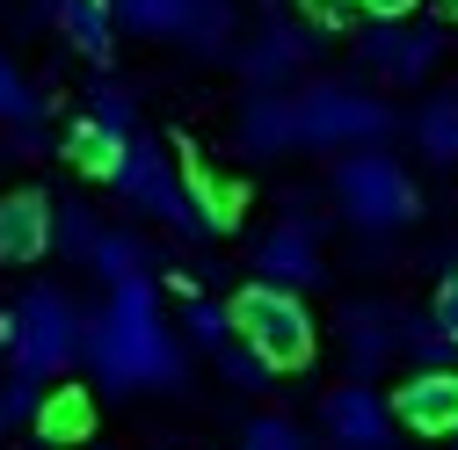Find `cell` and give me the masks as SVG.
<instances>
[{"mask_svg":"<svg viewBox=\"0 0 458 450\" xmlns=\"http://www.w3.org/2000/svg\"><path fill=\"white\" fill-rule=\"evenodd\" d=\"M81 356L109 400H124V392H182V378H190L182 342L160 320L153 276H124V284H109V298L95 312H81Z\"/></svg>","mask_w":458,"mask_h":450,"instance_id":"6da1fadb","label":"cell"},{"mask_svg":"<svg viewBox=\"0 0 458 450\" xmlns=\"http://www.w3.org/2000/svg\"><path fill=\"white\" fill-rule=\"evenodd\" d=\"M0 349L15 356L22 378H59L81 356V305L59 284H30L8 312H0Z\"/></svg>","mask_w":458,"mask_h":450,"instance_id":"7a4b0ae2","label":"cell"},{"mask_svg":"<svg viewBox=\"0 0 458 450\" xmlns=\"http://www.w3.org/2000/svg\"><path fill=\"white\" fill-rule=\"evenodd\" d=\"M335 211L350 218V225H364V233H400L415 211H422V196H415V175L400 167L386 146H350L335 160Z\"/></svg>","mask_w":458,"mask_h":450,"instance_id":"3957f363","label":"cell"},{"mask_svg":"<svg viewBox=\"0 0 458 450\" xmlns=\"http://www.w3.org/2000/svg\"><path fill=\"white\" fill-rule=\"evenodd\" d=\"M109 182H117V196H124L131 211H146V218H160V225H175V233H211L204 211H197V196H190L182 160L167 153L160 138L131 131L124 153H117V167H109Z\"/></svg>","mask_w":458,"mask_h":450,"instance_id":"277c9868","label":"cell"},{"mask_svg":"<svg viewBox=\"0 0 458 450\" xmlns=\"http://www.w3.org/2000/svg\"><path fill=\"white\" fill-rule=\"evenodd\" d=\"M292 109H299V146H378V138H393V102L386 95H371V88H357V80H313L306 95H292Z\"/></svg>","mask_w":458,"mask_h":450,"instance_id":"5b68a950","label":"cell"},{"mask_svg":"<svg viewBox=\"0 0 458 450\" xmlns=\"http://www.w3.org/2000/svg\"><path fill=\"white\" fill-rule=\"evenodd\" d=\"M225 312H233V334H241V342L269 356V371H299V363L313 356V312L299 305V291L255 284V291H241Z\"/></svg>","mask_w":458,"mask_h":450,"instance_id":"8992f818","label":"cell"},{"mask_svg":"<svg viewBox=\"0 0 458 450\" xmlns=\"http://www.w3.org/2000/svg\"><path fill=\"white\" fill-rule=\"evenodd\" d=\"M357 59H364L386 88H415V80H429V66L444 59V29H437V22H408V15H378V22L357 37Z\"/></svg>","mask_w":458,"mask_h":450,"instance_id":"52a82bcc","label":"cell"},{"mask_svg":"<svg viewBox=\"0 0 458 450\" xmlns=\"http://www.w3.org/2000/svg\"><path fill=\"white\" fill-rule=\"evenodd\" d=\"M320 429H327V450H393V407L364 378L335 385L320 400Z\"/></svg>","mask_w":458,"mask_h":450,"instance_id":"ba28073f","label":"cell"},{"mask_svg":"<svg viewBox=\"0 0 458 450\" xmlns=\"http://www.w3.org/2000/svg\"><path fill=\"white\" fill-rule=\"evenodd\" d=\"M393 421L415 429V436H458V371L451 363H422L393 392Z\"/></svg>","mask_w":458,"mask_h":450,"instance_id":"9c48e42d","label":"cell"},{"mask_svg":"<svg viewBox=\"0 0 458 450\" xmlns=\"http://www.w3.org/2000/svg\"><path fill=\"white\" fill-rule=\"evenodd\" d=\"M306 59H313V29L269 15V22L248 37V51H241V73H248V88H292V80L306 73Z\"/></svg>","mask_w":458,"mask_h":450,"instance_id":"30bf717a","label":"cell"},{"mask_svg":"<svg viewBox=\"0 0 458 450\" xmlns=\"http://www.w3.org/2000/svg\"><path fill=\"white\" fill-rule=\"evenodd\" d=\"M255 269H262V284H276V291H306V284H320V247H313L306 211H292L284 225H269V233L255 240Z\"/></svg>","mask_w":458,"mask_h":450,"instance_id":"8fae6325","label":"cell"},{"mask_svg":"<svg viewBox=\"0 0 458 450\" xmlns=\"http://www.w3.org/2000/svg\"><path fill=\"white\" fill-rule=\"evenodd\" d=\"M292 146H299V109H292V95H284V88H255V95L241 102V153L276 160V153H292Z\"/></svg>","mask_w":458,"mask_h":450,"instance_id":"7c38bea8","label":"cell"},{"mask_svg":"<svg viewBox=\"0 0 458 450\" xmlns=\"http://www.w3.org/2000/svg\"><path fill=\"white\" fill-rule=\"evenodd\" d=\"M44 247H51V196L44 189L0 196V262H44Z\"/></svg>","mask_w":458,"mask_h":450,"instance_id":"4fadbf2b","label":"cell"},{"mask_svg":"<svg viewBox=\"0 0 458 450\" xmlns=\"http://www.w3.org/2000/svg\"><path fill=\"white\" fill-rule=\"evenodd\" d=\"M44 15L66 29V44L81 59H109V44H117V15H109V0H44Z\"/></svg>","mask_w":458,"mask_h":450,"instance_id":"5bb4252c","label":"cell"},{"mask_svg":"<svg viewBox=\"0 0 458 450\" xmlns=\"http://www.w3.org/2000/svg\"><path fill=\"white\" fill-rule=\"evenodd\" d=\"M393 312H400V305H350V312H342V342H350L357 378H371V371L393 356Z\"/></svg>","mask_w":458,"mask_h":450,"instance_id":"9a60e30c","label":"cell"},{"mask_svg":"<svg viewBox=\"0 0 458 450\" xmlns=\"http://www.w3.org/2000/svg\"><path fill=\"white\" fill-rule=\"evenodd\" d=\"M175 37H190L197 59H225V44H233V0H190Z\"/></svg>","mask_w":458,"mask_h":450,"instance_id":"2e32d148","label":"cell"},{"mask_svg":"<svg viewBox=\"0 0 458 450\" xmlns=\"http://www.w3.org/2000/svg\"><path fill=\"white\" fill-rule=\"evenodd\" d=\"M393 349H408V356H415V371H422V363H458L451 334H444L429 312H393Z\"/></svg>","mask_w":458,"mask_h":450,"instance_id":"e0dca14e","label":"cell"},{"mask_svg":"<svg viewBox=\"0 0 458 450\" xmlns=\"http://www.w3.org/2000/svg\"><path fill=\"white\" fill-rule=\"evenodd\" d=\"M81 262H88V269L102 276V284H124V276H146V262H153V254H146V247H139L131 233H95Z\"/></svg>","mask_w":458,"mask_h":450,"instance_id":"ac0fdd59","label":"cell"},{"mask_svg":"<svg viewBox=\"0 0 458 450\" xmlns=\"http://www.w3.org/2000/svg\"><path fill=\"white\" fill-rule=\"evenodd\" d=\"M415 138L437 167H458V95H437L422 102V117H415Z\"/></svg>","mask_w":458,"mask_h":450,"instance_id":"d6986e66","label":"cell"},{"mask_svg":"<svg viewBox=\"0 0 458 450\" xmlns=\"http://www.w3.org/2000/svg\"><path fill=\"white\" fill-rule=\"evenodd\" d=\"M81 117L102 124V131H117V138H131L139 131V102H131L124 80H88V109H81Z\"/></svg>","mask_w":458,"mask_h":450,"instance_id":"ffe728a7","label":"cell"},{"mask_svg":"<svg viewBox=\"0 0 458 450\" xmlns=\"http://www.w3.org/2000/svg\"><path fill=\"white\" fill-rule=\"evenodd\" d=\"M109 15H117L131 37H175L182 15H190V0H109Z\"/></svg>","mask_w":458,"mask_h":450,"instance_id":"44dd1931","label":"cell"},{"mask_svg":"<svg viewBox=\"0 0 458 450\" xmlns=\"http://www.w3.org/2000/svg\"><path fill=\"white\" fill-rule=\"evenodd\" d=\"M37 436L44 443H73V436H88V392H51V400H37Z\"/></svg>","mask_w":458,"mask_h":450,"instance_id":"7402d4cb","label":"cell"},{"mask_svg":"<svg viewBox=\"0 0 458 450\" xmlns=\"http://www.w3.org/2000/svg\"><path fill=\"white\" fill-rule=\"evenodd\" d=\"M44 117V95H37V80L0 51V124H37Z\"/></svg>","mask_w":458,"mask_h":450,"instance_id":"603a6c76","label":"cell"},{"mask_svg":"<svg viewBox=\"0 0 458 450\" xmlns=\"http://www.w3.org/2000/svg\"><path fill=\"white\" fill-rule=\"evenodd\" d=\"M66 153H73V160L88 167V175H109V167H117V153H124V138L81 117V124H73V138H66Z\"/></svg>","mask_w":458,"mask_h":450,"instance_id":"cb8c5ba5","label":"cell"},{"mask_svg":"<svg viewBox=\"0 0 458 450\" xmlns=\"http://www.w3.org/2000/svg\"><path fill=\"white\" fill-rule=\"evenodd\" d=\"M182 334L197 349H218V342H233V312H225L218 298H190L182 305Z\"/></svg>","mask_w":458,"mask_h":450,"instance_id":"d4e9b609","label":"cell"},{"mask_svg":"<svg viewBox=\"0 0 458 450\" xmlns=\"http://www.w3.org/2000/svg\"><path fill=\"white\" fill-rule=\"evenodd\" d=\"M211 356H218V371L233 378L241 392H262V385L276 378V371H269V356H262V349H248V342H218Z\"/></svg>","mask_w":458,"mask_h":450,"instance_id":"484cf974","label":"cell"},{"mask_svg":"<svg viewBox=\"0 0 458 450\" xmlns=\"http://www.w3.org/2000/svg\"><path fill=\"white\" fill-rule=\"evenodd\" d=\"M241 450H313V436H306L292 414H255L248 436H241Z\"/></svg>","mask_w":458,"mask_h":450,"instance_id":"4316f807","label":"cell"},{"mask_svg":"<svg viewBox=\"0 0 458 450\" xmlns=\"http://www.w3.org/2000/svg\"><path fill=\"white\" fill-rule=\"evenodd\" d=\"M102 233V225H95V211L88 204H66V211H51V240H59V247H73V254H88V240Z\"/></svg>","mask_w":458,"mask_h":450,"instance_id":"83f0119b","label":"cell"},{"mask_svg":"<svg viewBox=\"0 0 458 450\" xmlns=\"http://www.w3.org/2000/svg\"><path fill=\"white\" fill-rule=\"evenodd\" d=\"M37 400H44V378H8V385H0V421H30L37 414Z\"/></svg>","mask_w":458,"mask_h":450,"instance_id":"f1b7e54d","label":"cell"},{"mask_svg":"<svg viewBox=\"0 0 458 450\" xmlns=\"http://www.w3.org/2000/svg\"><path fill=\"white\" fill-rule=\"evenodd\" d=\"M429 320L451 334V349H458V269H451L444 284H437V305H429Z\"/></svg>","mask_w":458,"mask_h":450,"instance_id":"f546056e","label":"cell"},{"mask_svg":"<svg viewBox=\"0 0 458 450\" xmlns=\"http://www.w3.org/2000/svg\"><path fill=\"white\" fill-rule=\"evenodd\" d=\"M306 8H313V22H320V29H335L342 15H350V0H306Z\"/></svg>","mask_w":458,"mask_h":450,"instance_id":"4dcf8cb0","label":"cell"},{"mask_svg":"<svg viewBox=\"0 0 458 450\" xmlns=\"http://www.w3.org/2000/svg\"><path fill=\"white\" fill-rule=\"evenodd\" d=\"M357 8H371V15H415V0H357Z\"/></svg>","mask_w":458,"mask_h":450,"instance_id":"1f68e13d","label":"cell"},{"mask_svg":"<svg viewBox=\"0 0 458 450\" xmlns=\"http://www.w3.org/2000/svg\"><path fill=\"white\" fill-rule=\"evenodd\" d=\"M444 15H451V22H458V0H444Z\"/></svg>","mask_w":458,"mask_h":450,"instance_id":"d6a6232c","label":"cell"},{"mask_svg":"<svg viewBox=\"0 0 458 450\" xmlns=\"http://www.w3.org/2000/svg\"><path fill=\"white\" fill-rule=\"evenodd\" d=\"M269 8H276V0H269Z\"/></svg>","mask_w":458,"mask_h":450,"instance_id":"836d02e7","label":"cell"}]
</instances>
